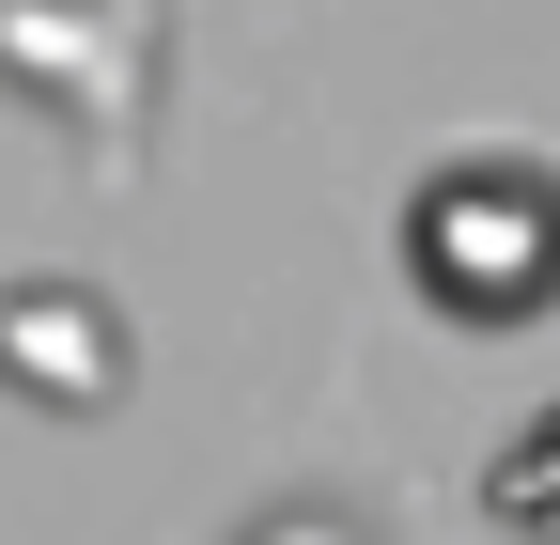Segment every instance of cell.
I'll return each mask as SVG.
<instances>
[{
	"label": "cell",
	"mask_w": 560,
	"mask_h": 545,
	"mask_svg": "<svg viewBox=\"0 0 560 545\" xmlns=\"http://www.w3.org/2000/svg\"><path fill=\"white\" fill-rule=\"evenodd\" d=\"M405 281L452 327H529L560 312V172L545 156H452L405 202Z\"/></svg>",
	"instance_id": "obj_1"
},
{
	"label": "cell",
	"mask_w": 560,
	"mask_h": 545,
	"mask_svg": "<svg viewBox=\"0 0 560 545\" xmlns=\"http://www.w3.org/2000/svg\"><path fill=\"white\" fill-rule=\"evenodd\" d=\"M482 514L529 530V545H560V405H545L529 437H499V467H482Z\"/></svg>",
	"instance_id": "obj_2"
}]
</instances>
